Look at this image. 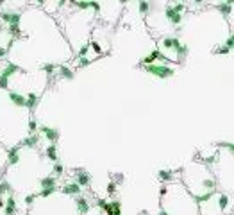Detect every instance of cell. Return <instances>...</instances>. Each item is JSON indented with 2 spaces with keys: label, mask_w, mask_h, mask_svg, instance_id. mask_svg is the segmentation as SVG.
Masks as SVG:
<instances>
[{
  "label": "cell",
  "mask_w": 234,
  "mask_h": 215,
  "mask_svg": "<svg viewBox=\"0 0 234 215\" xmlns=\"http://www.w3.org/2000/svg\"><path fill=\"white\" fill-rule=\"evenodd\" d=\"M145 70L150 72V74H154V75H157L159 79H166V77H172L173 75V68L166 67V64H147Z\"/></svg>",
  "instance_id": "1"
},
{
  "label": "cell",
  "mask_w": 234,
  "mask_h": 215,
  "mask_svg": "<svg viewBox=\"0 0 234 215\" xmlns=\"http://www.w3.org/2000/svg\"><path fill=\"white\" fill-rule=\"evenodd\" d=\"M165 14H166V18H168L170 22H172L173 25H179V22H182L180 14H177V13L173 11V7H170V6H168V7L165 9Z\"/></svg>",
  "instance_id": "2"
},
{
  "label": "cell",
  "mask_w": 234,
  "mask_h": 215,
  "mask_svg": "<svg viewBox=\"0 0 234 215\" xmlns=\"http://www.w3.org/2000/svg\"><path fill=\"white\" fill-rule=\"evenodd\" d=\"M163 45H165L166 49H179L180 47V41H179V38H165L163 39Z\"/></svg>",
  "instance_id": "3"
},
{
  "label": "cell",
  "mask_w": 234,
  "mask_h": 215,
  "mask_svg": "<svg viewBox=\"0 0 234 215\" xmlns=\"http://www.w3.org/2000/svg\"><path fill=\"white\" fill-rule=\"evenodd\" d=\"M215 194H216L215 190H209V192H205V194H204V196H195V201H197V203H205V201L211 199V197L215 196Z\"/></svg>",
  "instance_id": "4"
},
{
  "label": "cell",
  "mask_w": 234,
  "mask_h": 215,
  "mask_svg": "<svg viewBox=\"0 0 234 215\" xmlns=\"http://www.w3.org/2000/svg\"><path fill=\"white\" fill-rule=\"evenodd\" d=\"M154 59H165V56H163V54H161L159 50H154V52H152V54L148 56V57H145V63H147V64H150V63H152Z\"/></svg>",
  "instance_id": "5"
},
{
  "label": "cell",
  "mask_w": 234,
  "mask_h": 215,
  "mask_svg": "<svg viewBox=\"0 0 234 215\" xmlns=\"http://www.w3.org/2000/svg\"><path fill=\"white\" fill-rule=\"evenodd\" d=\"M218 11H220V13H223V14H230V11H232V2L220 4V6H218Z\"/></svg>",
  "instance_id": "6"
},
{
  "label": "cell",
  "mask_w": 234,
  "mask_h": 215,
  "mask_svg": "<svg viewBox=\"0 0 234 215\" xmlns=\"http://www.w3.org/2000/svg\"><path fill=\"white\" fill-rule=\"evenodd\" d=\"M218 204H220V208H222V210H225V208H227V204H229V197L225 196V194H220V199H218Z\"/></svg>",
  "instance_id": "7"
},
{
  "label": "cell",
  "mask_w": 234,
  "mask_h": 215,
  "mask_svg": "<svg viewBox=\"0 0 234 215\" xmlns=\"http://www.w3.org/2000/svg\"><path fill=\"white\" fill-rule=\"evenodd\" d=\"M159 178H161L163 181H168V179H172V172H170V170H161V172H159Z\"/></svg>",
  "instance_id": "8"
},
{
  "label": "cell",
  "mask_w": 234,
  "mask_h": 215,
  "mask_svg": "<svg viewBox=\"0 0 234 215\" xmlns=\"http://www.w3.org/2000/svg\"><path fill=\"white\" fill-rule=\"evenodd\" d=\"M204 186L209 188V190H215V181H213V179H205V181H204Z\"/></svg>",
  "instance_id": "9"
},
{
  "label": "cell",
  "mask_w": 234,
  "mask_h": 215,
  "mask_svg": "<svg viewBox=\"0 0 234 215\" xmlns=\"http://www.w3.org/2000/svg\"><path fill=\"white\" fill-rule=\"evenodd\" d=\"M225 47H227V49L234 47V34H230V36L227 38V41H225Z\"/></svg>",
  "instance_id": "10"
},
{
  "label": "cell",
  "mask_w": 234,
  "mask_h": 215,
  "mask_svg": "<svg viewBox=\"0 0 234 215\" xmlns=\"http://www.w3.org/2000/svg\"><path fill=\"white\" fill-rule=\"evenodd\" d=\"M177 54H179V56H186V54H188V47H186V45H180V47L177 49Z\"/></svg>",
  "instance_id": "11"
},
{
  "label": "cell",
  "mask_w": 234,
  "mask_h": 215,
  "mask_svg": "<svg viewBox=\"0 0 234 215\" xmlns=\"http://www.w3.org/2000/svg\"><path fill=\"white\" fill-rule=\"evenodd\" d=\"M173 11H175L177 14H182V11H184V4H175V6H173Z\"/></svg>",
  "instance_id": "12"
},
{
  "label": "cell",
  "mask_w": 234,
  "mask_h": 215,
  "mask_svg": "<svg viewBox=\"0 0 234 215\" xmlns=\"http://www.w3.org/2000/svg\"><path fill=\"white\" fill-rule=\"evenodd\" d=\"M215 52H216V54H229V52H230V49H227V47L223 45V47H218Z\"/></svg>",
  "instance_id": "13"
},
{
  "label": "cell",
  "mask_w": 234,
  "mask_h": 215,
  "mask_svg": "<svg viewBox=\"0 0 234 215\" xmlns=\"http://www.w3.org/2000/svg\"><path fill=\"white\" fill-rule=\"evenodd\" d=\"M139 11H141V13H147V11H148V2H139Z\"/></svg>",
  "instance_id": "14"
},
{
  "label": "cell",
  "mask_w": 234,
  "mask_h": 215,
  "mask_svg": "<svg viewBox=\"0 0 234 215\" xmlns=\"http://www.w3.org/2000/svg\"><path fill=\"white\" fill-rule=\"evenodd\" d=\"M223 147H227V149L230 150V153L234 154V143H223Z\"/></svg>",
  "instance_id": "15"
},
{
  "label": "cell",
  "mask_w": 234,
  "mask_h": 215,
  "mask_svg": "<svg viewBox=\"0 0 234 215\" xmlns=\"http://www.w3.org/2000/svg\"><path fill=\"white\" fill-rule=\"evenodd\" d=\"M159 215H168V213H166L165 210H161V213H159Z\"/></svg>",
  "instance_id": "16"
}]
</instances>
